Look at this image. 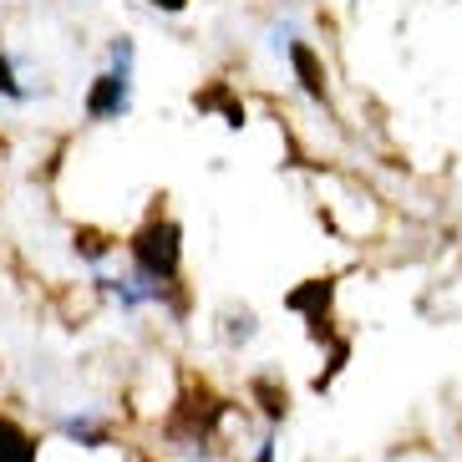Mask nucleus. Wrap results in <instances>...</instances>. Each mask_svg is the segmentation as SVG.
<instances>
[{
    "instance_id": "obj_2",
    "label": "nucleus",
    "mask_w": 462,
    "mask_h": 462,
    "mask_svg": "<svg viewBox=\"0 0 462 462\" xmlns=\"http://www.w3.org/2000/svg\"><path fill=\"white\" fill-rule=\"evenodd\" d=\"M127 102H133V42L112 46V71H102L92 82V97H87V117L107 123V117H123Z\"/></svg>"
},
{
    "instance_id": "obj_5",
    "label": "nucleus",
    "mask_w": 462,
    "mask_h": 462,
    "mask_svg": "<svg viewBox=\"0 0 462 462\" xmlns=\"http://www.w3.org/2000/svg\"><path fill=\"white\" fill-rule=\"evenodd\" d=\"M61 432H67V437H82L87 448H97V442H102V427H92L87 417H71V421H61Z\"/></svg>"
},
{
    "instance_id": "obj_6",
    "label": "nucleus",
    "mask_w": 462,
    "mask_h": 462,
    "mask_svg": "<svg viewBox=\"0 0 462 462\" xmlns=\"http://www.w3.org/2000/svg\"><path fill=\"white\" fill-rule=\"evenodd\" d=\"M0 92H5V97H15V102L26 97V87H15V82H11V56H0Z\"/></svg>"
},
{
    "instance_id": "obj_4",
    "label": "nucleus",
    "mask_w": 462,
    "mask_h": 462,
    "mask_svg": "<svg viewBox=\"0 0 462 462\" xmlns=\"http://www.w3.org/2000/svg\"><path fill=\"white\" fill-rule=\"evenodd\" d=\"M290 61H295V71H300V87H305V92L315 97V102H320V97H326V82H320V67H315V56H310V46H290Z\"/></svg>"
},
{
    "instance_id": "obj_1",
    "label": "nucleus",
    "mask_w": 462,
    "mask_h": 462,
    "mask_svg": "<svg viewBox=\"0 0 462 462\" xmlns=\"http://www.w3.org/2000/svg\"><path fill=\"white\" fill-rule=\"evenodd\" d=\"M133 259H137V274L148 280V290L163 295V285L178 274V229L168 224V218L148 224V229L133 239Z\"/></svg>"
},
{
    "instance_id": "obj_7",
    "label": "nucleus",
    "mask_w": 462,
    "mask_h": 462,
    "mask_svg": "<svg viewBox=\"0 0 462 462\" xmlns=\"http://www.w3.org/2000/svg\"><path fill=\"white\" fill-rule=\"evenodd\" d=\"M148 5H158V11H183L189 0H148Z\"/></svg>"
},
{
    "instance_id": "obj_3",
    "label": "nucleus",
    "mask_w": 462,
    "mask_h": 462,
    "mask_svg": "<svg viewBox=\"0 0 462 462\" xmlns=\"http://www.w3.org/2000/svg\"><path fill=\"white\" fill-rule=\"evenodd\" d=\"M0 462H36V437L11 417H0Z\"/></svg>"
}]
</instances>
